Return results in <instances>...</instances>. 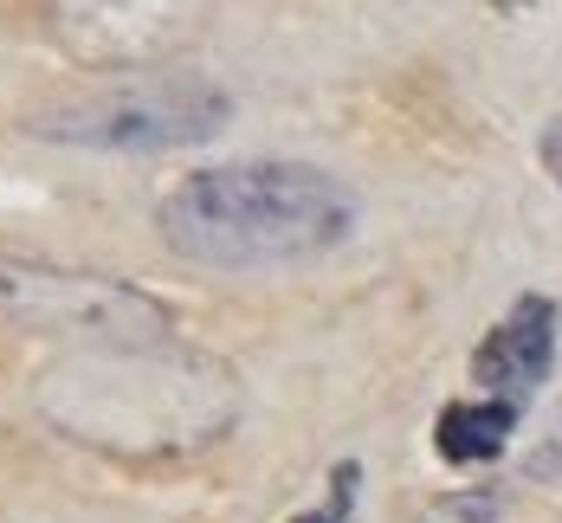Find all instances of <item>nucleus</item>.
Masks as SVG:
<instances>
[{"label": "nucleus", "mask_w": 562, "mask_h": 523, "mask_svg": "<svg viewBox=\"0 0 562 523\" xmlns=\"http://www.w3.org/2000/svg\"><path fill=\"white\" fill-rule=\"evenodd\" d=\"M156 227L181 259L214 272L297 265L349 239L356 201L330 169L311 162H221L194 169L156 214Z\"/></svg>", "instance_id": "1"}, {"label": "nucleus", "mask_w": 562, "mask_h": 523, "mask_svg": "<svg viewBox=\"0 0 562 523\" xmlns=\"http://www.w3.org/2000/svg\"><path fill=\"white\" fill-rule=\"evenodd\" d=\"M233 98L194 71H136L111 78L91 98H71L58 111H40L26 129L40 143H71V149H104V156H156V149H188L226 129Z\"/></svg>", "instance_id": "2"}, {"label": "nucleus", "mask_w": 562, "mask_h": 523, "mask_svg": "<svg viewBox=\"0 0 562 523\" xmlns=\"http://www.w3.org/2000/svg\"><path fill=\"white\" fill-rule=\"evenodd\" d=\"M0 317L46 337H85L104 349H149L175 330L169 304H156L130 278L104 272H65L46 259H7L0 265Z\"/></svg>", "instance_id": "3"}, {"label": "nucleus", "mask_w": 562, "mask_h": 523, "mask_svg": "<svg viewBox=\"0 0 562 523\" xmlns=\"http://www.w3.org/2000/svg\"><path fill=\"white\" fill-rule=\"evenodd\" d=\"M53 33L78 65H149L181 39V0H53Z\"/></svg>", "instance_id": "4"}, {"label": "nucleus", "mask_w": 562, "mask_h": 523, "mask_svg": "<svg viewBox=\"0 0 562 523\" xmlns=\"http://www.w3.org/2000/svg\"><path fill=\"white\" fill-rule=\"evenodd\" d=\"M557 368V304L524 291L505 317L492 323V337L472 349V382L492 395V401L524 407Z\"/></svg>", "instance_id": "5"}, {"label": "nucleus", "mask_w": 562, "mask_h": 523, "mask_svg": "<svg viewBox=\"0 0 562 523\" xmlns=\"http://www.w3.org/2000/svg\"><path fill=\"white\" fill-rule=\"evenodd\" d=\"M517 420H524V407L510 401H452L440 413V427H434V446H440V459L452 465H485L505 453V440L517 433Z\"/></svg>", "instance_id": "6"}, {"label": "nucleus", "mask_w": 562, "mask_h": 523, "mask_svg": "<svg viewBox=\"0 0 562 523\" xmlns=\"http://www.w3.org/2000/svg\"><path fill=\"white\" fill-rule=\"evenodd\" d=\"M524 471H530L537 485H562V401H557V413L543 420V433H537V446H530Z\"/></svg>", "instance_id": "7"}, {"label": "nucleus", "mask_w": 562, "mask_h": 523, "mask_svg": "<svg viewBox=\"0 0 562 523\" xmlns=\"http://www.w3.org/2000/svg\"><path fill=\"white\" fill-rule=\"evenodd\" d=\"M537 156H543L550 181L562 187V116H550V123H543V136H537Z\"/></svg>", "instance_id": "8"}, {"label": "nucleus", "mask_w": 562, "mask_h": 523, "mask_svg": "<svg viewBox=\"0 0 562 523\" xmlns=\"http://www.w3.org/2000/svg\"><path fill=\"white\" fill-rule=\"evenodd\" d=\"M291 523H342V511H304V518H291Z\"/></svg>", "instance_id": "9"}]
</instances>
